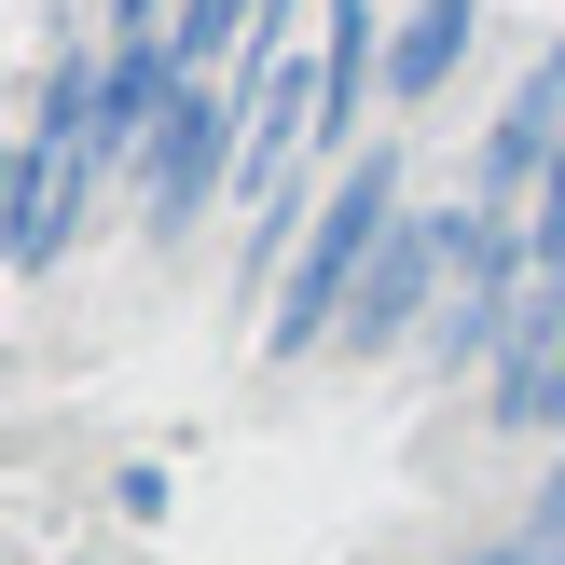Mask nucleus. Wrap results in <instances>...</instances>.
<instances>
[{"mask_svg": "<svg viewBox=\"0 0 565 565\" xmlns=\"http://www.w3.org/2000/svg\"><path fill=\"white\" fill-rule=\"evenodd\" d=\"M456 42H469V0H428V14H414L401 42H386V97H441Z\"/></svg>", "mask_w": 565, "mask_h": 565, "instance_id": "obj_6", "label": "nucleus"}, {"mask_svg": "<svg viewBox=\"0 0 565 565\" xmlns=\"http://www.w3.org/2000/svg\"><path fill=\"white\" fill-rule=\"evenodd\" d=\"M524 263H565V152L539 166V235H524Z\"/></svg>", "mask_w": 565, "mask_h": 565, "instance_id": "obj_8", "label": "nucleus"}, {"mask_svg": "<svg viewBox=\"0 0 565 565\" xmlns=\"http://www.w3.org/2000/svg\"><path fill=\"white\" fill-rule=\"evenodd\" d=\"M456 263H483V221H401V235L373 248V276H359V303H345V345H401V331L441 303Z\"/></svg>", "mask_w": 565, "mask_h": 565, "instance_id": "obj_3", "label": "nucleus"}, {"mask_svg": "<svg viewBox=\"0 0 565 565\" xmlns=\"http://www.w3.org/2000/svg\"><path fill=\"white\" fill-rule=\"evenodd\" d=\"M539 565H565V483H552V511H539Z\"/></svg>", "mask_w": 565, "mask_h": 565, "instance_id": "obj_10", "label": "nucleus"}, {"mask_svg": "<svg viewBox=\"0 0 565 565\" xmlns=\"http://www.w3.org/2000/svg\"><path fill=\"white\" fill-rule=\"evenodd\" d=\"M221 166H248L235 97H221V83H180V97H166V125H152V235H180V221L207 207Z\"/></svg>", "mask_w": 565, "mask_h": 565, "instance_id": "obj_4", "label": "nucleus"}, {"mask_svg": "<svg viewBox=\"0 0 565 565\" xmlns=\"http://www.w3.org/2000/svg\"><path fill=\"white\" fill-rule=\"evenodd\" d=\"M552 152H565V55H539V83H524L511 125H497V193H524Z\"/></svg>", "mask_w": 565, "mask_h": 565, "instance_id": "obj_5", "label": "nucleus"}, {"mask_svg": "<svg viewBox=\"0 0 565 565\" xmlns=\"http://www.w3.org/2000/svg\"><path fill=\"white\" fill-rule=\"evenodd\" d=\"M511 428H565V359H552V373H539V401H524V414H511Z\"/></svg>", "mask_w": 565, "mask_h": 565, "instance_id": "obj_9", "label": "nucleus"}, {"mask_svg": "<svg viewBox=\"0 0 565 565\" xmlns=\"http://www.w3.org/2000/svg\"><path fill=\"white\" fill-rule=\"evenodd\" d=\"M235 28H263V0H180V14H166L180 83H221V70H235Z\"/></svg>", "mask_w": 565, "mask_h": 565, "instance_id": "obj_7", "label": "nucleus"}, {"mask_svg": "<svg viewBox=\"0 0 565 565\" xmlns=\"http://www.w3.org/2000/svg\"><path fill=\"white\" fill-rule=\"evenodd\" d=\"M110 166V138H97V70H55V97H42V138H28V207H14V263H55L70 248V221H83V180Z\"/></svg>", "mask_w": 565, "mask_h": 565, "instance_id": "obj_2", "label": "nucleus"}, {"mask_svg": "<svg viewBox=\"0 0 565 565\" xmlns=\"http://www.w3.org/2000/svg\"><path fill=\"white\" fill-rule=\"evenodd\" d=\"M401 235V166L386 152H359L345 180H331V207H318V235L290 248V290H276V345H318V331H345V303H359V276H373V248Z\"/></svg>", "mask_w": 565, "mask_h": 565, "instance_id": "obj_1", "label": "nucleus"}]
</instances>
